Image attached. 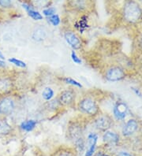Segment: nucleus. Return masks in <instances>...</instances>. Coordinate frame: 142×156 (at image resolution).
<instances>
[{
    "label": "nucleus",
    "instance_id": "19",
    "mask_svg": "<svg viewBox=\"0 0 142 156\" xmlns=\"http://www.w3.org/2000/svg\"><path fill=\"white\" fill-rule=\"evenodd\" d=\"M49 21L52 25H55V26H57L60 23V18H59V17L57 14H55V15L49 17Z\"/></svg>",
    "mask_w": 142,
    "mask_h": 156
},
{
    "label": "nucleus",
    "instance_id": "27",
    "mask_svg": "<svg viewBox=\"0 0 142 156\" xmlns=\"http://www.w3.org/2000/svg\"><path fill=\"white\" fill-rule=\"evenodd\" d=\"M97 156H109V155H107V154H104V153L102 152H100L98 154H97Z\"/></svg>",
    "mask_w": 142,
    "mask_h": 156
},
{
    "label": "nucleus",
    "instance_id": "8",
    "mask_svg": "<svg viewBox=\"0 0 142 156\" xmlns=\"http://www.w3.org/2000/svg\"><path fill=\"white\" fill-rule=\"evenodd\" d=\"M65 39L67 43L74 49H79L81 48V42H80L79 38L74 33L67 32L65 33Z\"/></svg>",
    "mask_w": 142,
    "mask_h": 156
},
{
    "label": "nucleus",
    "instance_id": "2",
    "mask_svg": "<svg viewBox=\"0 0 142 156\" xmlns=\"http://www.w3.org/2000/svg\"><path fill=\"white\" fill-rule=\"evenodd\" d=\"M80 107H81L82 111L90 114V115H94L98 111L97 105L96 104V103L93 99H89V98L84 99L80 103Z\"/></svg>",
    "mask_w": 142,
    "mask_h": 156
},
{
    "label": "nucleus",
    "instance_id": "17",
    "mask_svg": "<svg viewBox=\"0 0 142 156\" xmlns=\"http://www.w3.org/2000/svg\"><path fill=\"white\" fill-rule=\"evenodd\" d=\"M42 96L45 100H50L54 96L53 90L51 88H46L42 93Z\"/></svg>",
    "mask_w": 142,
    "mask_h": 156
},
{
    "label": "nucleus",
    "instance_id": "16",
    "mask_svg": "<svg viewBox=\"0 0 142 156\" xmlns=\"http://www.w3.org/2000/svg\"><path fill=\"white\" fill-rule=\"evenodd\" d=\"M11 87L10 82L7 80L2 79L0 80V92H6Z\"/></svg>",
    "mask_w": 142,
    "mask_h": 156
},
{
    "label": "nucleus",
    "instance_id": "13",
    "mask_svg": "<svg viewBox=\"0 0 142 156\" xmlns=\"http://www.w3.org/2000/svg\"><path fill=\"white\" fill-rule=\"evenodd\" d=\"M22 6L24 8H25V10H27V12H28V15L30 16L32 18H33L34 20H41L42 18H43V17H42V15L40 14L39 12L37 11H35V10H33L31 8V6H29L28 5V4L26 3H24L22 4Z\"/></svg>",
    "mask_w": 142,
    "mask_h": 156
},
{
    "label": "nucleus",
    "instance_id": "4",
    "mask_svg": "<svg viewBox=\"0 0 142 156\" xmlns=\"http://www.w3.org/2000/svg\"><path fill=\"white\" fill-rule=\"evenodd\" d=\"M14 110V103L9 98H4L0 101V114L9 115Z\"/></svg>",
    "mask_w": 142,
    "mask_h": 156
},
{
    "label": "nucleus",
    "instance_id": "20",
    "mask_svg": "<svg viewBox=\"0 0 142 156\" xmlns=\"http://www.w3.org/2000/svg\"><path fill=\"white\" fill-rule=\"evenodd\" d=\"M64 80L67 83V84H73V85L78 86V87H79V88H82V87L81 83L78 82L77 80H74V79H72V78H65Z\"/></svg>",
    "mask_w": 142,
    "mask_h": 156
},
{
    "label": "nucleus",
    "instance_id": "15",
    "mask_svg": "<svg viewBox=\"0 0 142 156\" xmlns=\"http://www.w3.org/2000/svg\"><path fill=\"white\" fill-rule=\"evenodd\" d=\"M36 125V122L34 120H28L25 122H23L21 125V128L25 131L29 132L32 131L35 128Z\"/></svg>",
    "mask_w": 142,
    "mask_h": 156
},
{
    "label": "nucleus",
    "instance_id": "6",
    "mask_svg": "<svg viewBox=\"0 0 142 156\" xmlns=\"http://www.w3.org/2000/svg\"><path fill=\"white\" fill-rule=\"evenodd\" d=\"M112 125V121L110 117L103 115L98 118L96 121V126L98 129L107 130L110 129Z\"/></svg>",
    "mask_w": 142,
    "mask_h": 156
},
{
    "label": "nucleus",
    "instance_id": "28",
    "mask_svg": "<svg viewBox=\"0 0 142 156\" xmlns=\"http://www.w3.org/2000/svg\"><path fill=\"white\" fill-rule=\"evenodd\" d=\"M0 58L1 59H4L5 58V57H4V55H2V53L1 51H0Z\"/></svg>",
    "mask_w": 142,
    "mask_h": 156
},
{
    "label": "nucleus",
    "instance_id": "10",
    "mask_svg": "<svg viewBox=\"0 0 142 156\" xmlns=\"http://www.w3.org/2000/svg\"><path fill=\"white\" fill-rule=\"evenodd\" d=\"M103 139L106 143L110 144H116L119 141V136L114 132L107 131L104 133Z\"/></svg>",
    "mask_w": 142,
    "mask_h": 156
},
{
    "label": "nucleus",
    "instance_id": "23",
    "mask_svg": "<svg viewBox=\"0 0 142 156\" xmlns=\"http://www.w3.org/2000/svg\"><path fill=\"white\" fill-rule=\"evenodd\" d=\"M71 58H72L73 61L75 63H77V64H81L82 63V60L77 56V55H76L74 51H72V53H71Z\"/></svg>",
    "mask_w": 142,
    "mask_h": 156
},
{
    "label": "nucleus",
    "instance_id": "21",
    "mask_svg": "<svg viewBox=\"0 0 142 156\" xmlns=\"http://www.w3.org/2000/svg\"><path fill=\"white\" fill-rule=\"evenodd\" d=\"M55 12H56V10H55V8H47V9L44 10V15L47 16V17H51V16L55 15Z\"/></svg>",
    "mask_w": 142,
    "mask_h": 156
},
{
    "label": "nucleus",
    "instance_id": "3",
    "mask_svg": "<svg viewBox=\"0 0 142 156\" xmlns=\"http://www.w3.org/2000/svg\"><path fill=\"white\" fill-rule=\"evenodd\" d=\"M126 74L120 67H112L109 69L106 73V77L110 81H118L125 77Z\"/></svg>",
    "mask_w": 142,
    "mask_h": 156
},
{
    "label": "nucleus",
    "instance_id": "9",
    "mask_svg": "<svg viewBox=\"0 0 142 156\" xmlns=\"http://www.w3.org/2000/svg\"><path fill=\"white\" fill-rule=\"evenodd\" d=\"M97 136L96 134L95 133H90L88 136V140H89V148H88L87 151L85 153V156H92L95 151V148H96V145Z\"/></svg>",
    "mask_w": 142,
    "mask_h": 156
},
{
    "label": "nucleus",
    "instance_id": "14",
    "mask_svg": "<svg viewBox=\"0 0 142 156\" xmlns=\"http://www.w3.org/2000/svg\"><path fill=\"white\" fill-rule=\"evenodd\" d=\"M11 131V126L6 120L0 121V135H7Z\"/></svg>",
    "mask_w": 142,
    "mask_h": 156
},
{
    "label": "nucleus",
    "instance_id": "5",
    "mask_svg": "<svg viewBox=\"0 0 142 156\" xmlns=\"http://www.w3.org/2000/svg\"><path fill=\"white\" fill-rule=\"evenodd\" d=\"M127 111H128V107L126 106V104L124 103H118L115 106L113 110L114 115L117 118L118 120H122L126 118L127 114Z\"/></svg>",
    "mask_w": 142,
    "mask_h": 156
},
{
    "label": "nucleus",
    "instance_id": "29",
    "mask_svg": "<svg viewBox=\"0 0 142 156\" xmlns=\"http://www.w3.org/2000/svg\"><path fill=\"white\" fill-rule=\"evenodd\" d=\"M60 156H70V154H62Z\"/></svg>",
    "mask_w": 142,
    "mask_h": 156
},
{
    "label": "nucleus",
    "instance_id": "24",
    "mask_svg": "<svg viewBox=\"0 0 142 156\" xmlns=\"http://www.w3.org/2000/svg\"><path fill=\"white\" fill-rule=\"evenodd\" d=\"M133 91H134L135 93H136V95H137L139 96V97H142V94L141 92H140V91H139L138 89H137V88H132Z\"/></svg>",
    "mask_w": 142,
    "mask_h": 156
},
{
    "label": "nucleus",
    "instance_id": "11",
    "mask_svg": "<svg viewBox=\"0 0 142 156\" xmlns=\"http://www.w3.org/2000/svg\"><path fill=\"white\" fill-rule=\"evenodd\" d=\"M74 99V94L71 91H65L62 92L60 97H59V102L63 105H69L72 103Z\"/></svg>",
    "mask_w": 142,
    "mask_h": 156
},
{
    "label": "nucleus",
    "instance_id": "26",
    "mask_svg": "<svg viewBox=\"0 0 142 156\" xmlns=\"http://www.w3.org/2000/svg\"><path fill=\"white\" fill-rule=\"evenodd\" d=\"M6 66V63L5 62H3L2 60H0V68H3V67Z\"/></svg>",
    "mask_w": 142,
    "mask_h": 156
},
{
    "label": "nucleus",
    "instance_id": "12",
    "mask_svg": "<svg viewBox=\"0 0 142 156\" xmlns=\"http://www.w3.org/2000/svg\"><path fill=\"white\" fill-rule=\"evenodd\" d=\"M47 36V33H46L45 29H42V28H37L34 30L32 33V39L36 41H42L46 38Z\"/></svg>",
    "mask_w": 142,
    "mask_h": 156
},
{
    "label": "nucleus",
    "instance_id": "1",
    "mask_svg": "<svg viewBox=\"0 0 142 156\" xmlns=\"http://www.w3.org/2000/svg\"><path fill=\"white\" fill-rule=\"evenodd\" d=\"M141 16V8L137 2L129 1L126 3L124 6V17L127 21L135 23L140 19Z\"/></svg>",
    "mask_w": 142,
    "mask_h": 156
},
{
    "label": "nucleus",
    "instance_id": "7",
    "mask_svg": "<svg viewBox=\"0 0 142 156\" xmlns=\"http://www.w3.org/2000/svg\"><path fill=\"white\" fill-rule=\"evenodd\" d=\"M137 128H138V124H137V121L134 119H130L126 122V124L123 127L122 134L126 136L132 135L137 131Z\"/></svg>",
    "mask_w": 142,
    "mask_h": 156
},
{
    "label": "nucleus",
    "instance_id": "18",
    "mask_svg": "<svg viewBox=\"0 0 142 156\" xmlns=\"http://www.w3.org/2000/svg\"><path fill=\"white\" fill-rule=\"evenodd\" d=\"M9 62L13 63V64H14V65L17 66L21 67V68H25V67H26V64H25L24 62L21 61V60H18V59L17 58H9Z\"/></svg>",
    "mask_w": 142,
    "mask_h": 156
},
{
    "label": "nucleus",
    "instance_id": "22",
    "mask_svg": "<svg viewBox=\"0 0 142 156\" xmlns=\"http://www.w3.org/2000/svg\"><path fill=\"white\" fill-rule=\"evenodd\" d=\"M11 5L12 2L9 0H0V6L2 7H9Z\"/></svg>",
    "mask_w": 142,
    "mask_h": 156
},
{
    "label": "nucleus",
    "instance_id": "25",
    "mask_svg": "<svg viewBox=\"0 0 142 156\" xmlns=\"http://www.w3.org/2000/svg\"><path fill=\"white\" fill-rule=\"evenodd\" d=\"M117 156H132L131 154H129V153H127V152H120L118 154Z\"/></svg>",
    "mask_w": 142,
    "mask_h": 156
},
{
    "label": "nucleus",
    "instance_id": "30",
    "mask_svg": "<svg viewBox=\"0 0 142 156\" xmlns=\"http://www.w3.org/2000/svg\"><path fill=\"white\" fill-rule=\"evenodd\" d=\"M140 46H141V48H142V38L141 40H140Z\"/></svg>",
    "mask_w": 142,
    "mask_h": 156
}]
</instances>
